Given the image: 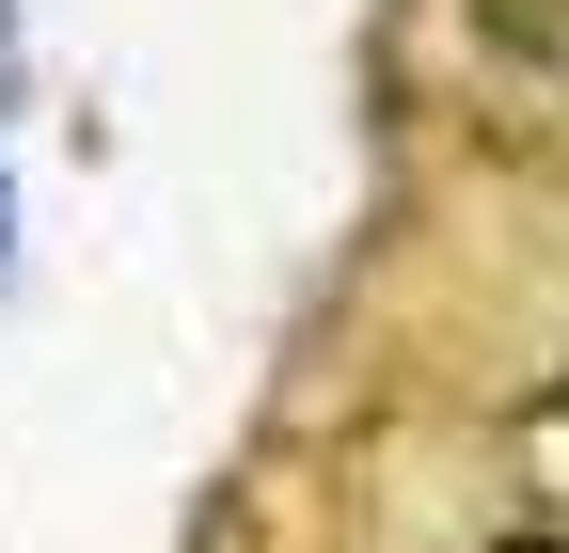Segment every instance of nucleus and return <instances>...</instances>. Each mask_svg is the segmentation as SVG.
Returning <instances> with one entry per match:
<instances>
[{
    "mask_svg": "<svg viewBox=\"0 0 569 553\" xmlns=\"http://www.w3.org/2000/svg\"><path fill=\"white\" fill-rule=\"evenodd\" d=\"M490 17H507V32H522V48H538V32H553V48H569V0H490Z\"/></svg>",
    "mask_w": 569,
    "mask_h": 553,
    "instance_id": "1",
    "label": "nucleus"
}]
</instances>
